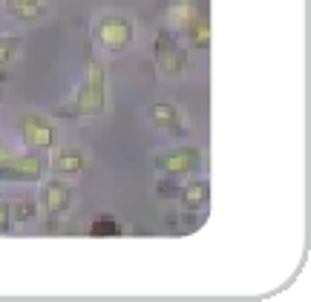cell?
I'll return each mask as SVG.
<instances>
[{"instance_id":"6da1fadb","label":"cell","mask_w":311,"mask_h":302,"mask_svg":"<svg viewBox=\"0 0 311 302\" xmlns=\"http://www.w3.org/2000/svg\"><path fill=\"white\" fill-rule=\"evenodd\" d=\"M104 107H107L104 66H101L98 60H93V63H90V75H87L84 87H81V92H78L75 110H78V115H84V118H95V115L104 113Z\"/></svg>"},{"instance_id":"7a4b0ae2","label":"cell","mask_w":311,"mask_h":302,"mask_svg":"<svg viewBox=\"0 0 311 302\" xmlns=\"http://www.w3.org/2000/svg\"><path fill=\"white\" fill-rule=\"evenodd\" d=\"M43 173V161L38 155H12L0 150V179L9 181H35Z\"/></svg>"},{"instance_id":"3957f363","label":"cell","mask_w":311,"mask_h":302,"mask_svg":"<svg viewBox=\"0 0 311 302\" xmlns=\"http://www.w3.org/2000/svg\"><path fill=\"white\" fill-rule=\"evenodd\" d=\"M98 40L110 49V52H124L133 40V23L121 15H107L98 23Z\"/></svg>"},{"instance_id":"277c9868","label":"cell","mask_w":311,"mask_h":302,"mask_svg":"<svg viewBox=\"0 0 311 302\" xmlns=\"http://www.w3.org/2000/svg\"><path fill=\"white\" fill-rule=\"evenodd\" d=\"M156 66L164 75H182L187 66V55L185 49L176 43V38L170 32L158 35V46H156Z\"/></svg>"},{"instance_id":"5b68a950","label":"cell","mask_w":311,"mask_h":302,"mask_svg":"<svg viewBox=\"0 0 311 302\" xmlns=\"http://www.w3.org/2000/svg\"><path fill=\"white\" fill-rule=\"evenodd\" d=\"M199 161H202V152L196 150V147H176V150L164 152L156 161V167L164 170V173H170V176H185V173L199 167Z\"/></svg>"},{"instance_id":"8992f818","label":"cell","mask_w":311,"mask_h":302,"mask_svg":"<svg viewBox=\"0 0 311 302\" xmlns=\"http://www.w3.org/2000/svg\"><path fill=\"white\" fill-rule=\"evenodd\" d=\"M20 135L29 147H38V150H49L55 144V127L40 115H23L20 118Z\"/></svg>"},{"instance_id":"52a82bcc","label":"cell","mask_w":311,"mask_h":302,"mask_svg":"<svg viewBox=\"0 0 311 302\" xmlns=\"http://www.w3.org/2000/svg\"><path fill=\"white\" fill-rule=\"evenodd\" d=\"M43 208L52 219H58L69 208V184H63L61 179H52L43 187Z\"/></svg>"},{"instance_id":"ba28073f","label":"cell","mask_w":311,"mask_h":302,"mask_svg":"<svg viewBox=\"0 0 311 302\" xmlns=\"http://www.w3.org/2000/svg\"><path fill=\"white\" fill-rule=\"evenodd\" d=\"M179 193H182V202H185L187 210H202L211 202V184L205 179H196V181H190V184H185Z\"/></svg>"},{"instance_id":"9c48e42d","label":"cell","mask_w":311,"mask_h":302,"mask_svg":"<svg viewBox=\"0 0 311 302\" xmlns=\"http://www.w3.org/2000/svg\"><path fill=\"white\" fill-rule=\"evenodd\" d=\"M196 15H199V9H196L190 0H176V3H170V9H167V20H170L173 29H187V26L196 20Z\"/></svg>"},{"instance_id":"30bf717a","label":"cell","mask_w":311,"mask_h":302,"mask_svg":"<svg viewBox=\"0 0 311 302\" xmlns=\"http://www.w3.org/2000/svg\"><path fill=\"white\" fill-rule=\"evenodd\" d=\"M150 115H153V124L161 130H179L182 127V115L173 104H153Z\"/></svg>"},{"instance_id":"8fae6325","label":"cell","mask_w":311,"mask_h":302,"mask_svg":"<svg viewBox=\"0 0 311 302\" xmlns=\"http://www.w3.org/2000/svg\"><path fill=\"white\" fill-rule=\"evenodd\" d=\"M49 167H52L55 176L81 173V170H84V155H78V152H61V155H55V158L49 161Z\"/></svg>"},{"instance_id":"7c38bea8","label":"cell","mask_w":311,"mask_h":302,"mask_svg":"<svg viewBox=\"0 0 311 302\" xmlns=\"http://www.w3.org/2000/svg\"><path fill=\"white\" fill-rule=\"evenodd\" d=\"M9 12L20 20H32L40 15V0H9Z\"/></svg>"},{"instance_id":"4fadbf2b","label":"cell","mask_w":311,"mask_h":302,"mask_svg":"<svg viewBox=\"0 0 311 302\" xmlns=\"http://www.w3.org/2000/svg\"><path fill=\"white\" fill-rule=\"evenodd\" d=\"M9 210H12V219H15V222H29V219H35L38 205H35L32 199H20V202L9 205Z\"/></svg>"},{"instance_id":"5bb4252c","label":"cell","mask_w":311,"mask_h":302,"mask_svg":"<svg viewBox=\"0 0 311 302\" xmlns=\"http://www.w3.org/2000/svg\"><path fill=\"white\" fill-rule=\"evenodd\" d=\"M187 29L193 35V43H199V46H208V43H211V29H208V20H205V18L196 15V20H193Z\"/></svg>"},{"instance_id":"9a60e30c","label":"cell","mask_w":311,"mask_h":302,"mask_svg":"<svg viewBox=\"0 0 311 302\" xmlns=\"http://www.w3.org/2000/svg\"><path fill=\"white\" fill-rule=\"evenodd\" d=\"M90 233L93 236H118V227H116V222H110V219H95L93 227H90Z\"/></svg>"},{"instance_id":"2e32d148","label":"cell","mask_w":311,"mask_h":302,"mask_svg":"<svg viewBox=\"0 0 311 302\" xmlns=\"http://www.w3.org/2000/svg\"><path fill=\"white\" fill-rule=\"evenodd\" d=\"M18 46H20L18 38H0V63H6V60L12 58L18 52Z\"/></svg>"},{"instance_id":"e0dca14e","label":"cell","mask_w":311,"mask_h":302,"mask_svg":"<svg viewBox=\"0 0 311 302\" xmlns=\"http://www.w3.org/2000/svg\"><path fill=\"white\" fill-rule=\"evenodd\" d=\"M9 222H12V210H9L6 202H0V233L9 230Z\"/></svg>"}]
</instances>
